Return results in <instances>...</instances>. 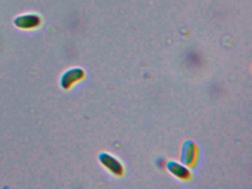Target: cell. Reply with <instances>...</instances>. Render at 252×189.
<instances>
[{"label": "cell", "instance_id": "6da1fadb", "mask_svg": "<svg viewBox=\"0 0 252 189\" xmlns=\"http://www.w3.org/2000/svg\"><path fill=\"white\" fill-rule=\"evenodd\" d=\"M101 160L104 161V163H105L107 166L110 165L109 168L113 170V172L119 173L122 171L121 165L118 163L116 159H113L111 157L108 156V155H104V159H101Z\"/></svg>", "mask_w": 252, "mask_h": 189}]
</instances>
